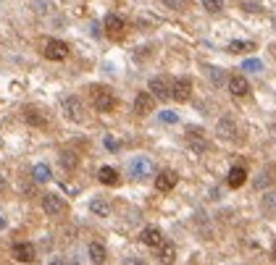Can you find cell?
<instances>
[{
    "label": "cell",
    "instance_id": "cell-1",
    "mask_svg": "<svg viewBox=\"0 0 276 265\" xmlns=\"http://www.w3.org/2000/svg\"><path fill=\"white\" fill-rule=\"evenodd\" d=\"M63 116L68 118V121H84V102L79 100L76 95H68L66 100H63Z\"/></svg>",
    "mask_w": 276,
    "mask_h": 265
},
{
    "label": "cell",
    "instance_id": "cell-2",
    "mask_svg": "<svg viewBox=\"0 0 276 265\" xmlns=\"http://www.w3.org/2000/svg\"><path fill=\"white\" fill-rule=\"evenodd\" d=\"M42 53H45V58H48V61H66L68 58V45L63 40H48Z\"/></svg>",
    "mask_w": 276,
    "mask_h": 265
},
{
    "label": "cell",
    "instance_id": "cell-3",
    "mask_svg": "<svg viewBox=\"0 0 276 265\" xmlns=\"http://www.w3.org/2000/svg\"><path fill=\"white\" fill-rule=\"evenodd\" d=\"M11 255H14L16 262H34V257H37V249H34V244H29V241H16L14 249H11Z\"/></svg>",
    "mask_w": 276,
    "mask_h": 265
},
{
    "label": "cell",
    "instance_id": "cell-4",
    "mask_svg": "<svg viewBox=\"0 0 276 265\" xmlns=\"http://www.w3.org/2000/svg\"><path fill=\"white\" fill-rule=\"evenodd\" d=\"M147 89H150V95L158 97V100H168L171 97V82L166 76H153L150 82H147Z\"/></svg>",
    "mask_w": 276,
    "mask_h": 265
},
{
    "label": "cell",
    "instance_id": "cell-5",
    "mask_svg": "<svg viewBox=\"0 0 276 265\" xmlns=\"http://www.w3.org/2000/svg\"><path fill=\"white\" fill-rule=\"evenodd\" d=\"M216 137H218V140H224V142H234V140H237V123L229 118V116L218 118V123H216Z\"/></svg>",
    "mask_w": 276,
    "mask_h": 265
},
{
    "label": "cell",
    "instance_id": "cell-6",
    "mask_svg": "<svg viewBox=\"0 0 276 265\" xmlns=\"http://www.w3.org/2000/svg\"><path fill=\"white\" fill-rule=\"evenodd\" d=\"M42 210L48 215H61L66 210V202H63L61 194H45L42 197Z\"/></svg>",
    "mask_w": 276,
    "mask_h": 265
},
{
    "label": "cell",
    "instance_id": "cell-7",
    "mask_svg": "<svg viewBox=\"0 0 276 265\" xmlns=\"http://www.w3.org/2000/svg\"><path fill=\"white\" fill-rule=\"evenodd\" d=\"M190 95H192V82L187 76H181V79H174V84H171V97L174 100H190Z\"/></svg>",
    "mask_w": 276,
    "mask_h": 265
},
{
    "label": "cell",
    "instance_id": "cell-8",
    "mask_svg": "<svg viewBox=\"0 0 276 265\" xmlns=\"http://www.w3.org/2000/svg\"><path fill=\"white\" fill-rule=\"evenodd\" d=\"M129 174L134 179H145V176H150L153 174V163L147 158H134L132 163H129Z\"/></svg>",
    "mask_w": 276,
    "mask_h": 265
},
{
    "label": "cell",
    "instance_id": "cell-9",
    "mask_svg": "<svg viewBox=\"0 0 276 265\" xmlns=\"http://www.w3.org/2000/svg\"><path fill=\"white\" fill-rule=\"evenodd\" d=\"M95 108L100 113H111L113 108H116V97H113L108 89H98L95 92Z\"/></svg>",
    "mask_w": 276,
    "mask_h": 265
},
{
    "label": "cell",
    "instance_id": "cell-10",
    "mask_svg": "<svg viewBox=\"0 0 276 265\" xmlns=\"http://www.w3.org/2000/svg\"><path fill=\"white\" fill-rule=\"evenodd\" d=\"M134 113H137V116H147V113H153V95H150V92H137Z\"/></svg>",
    "mask_w": 276,
    "mask_h": 265
},
{
    "label": "cell",
    "instance_id": "cell-11",
    "mask_svg": "<svg viewBox=\"0 0 276 265\" xmlns=\"http://www.w3.org/2000/svg\"><path fill=\"white\" fill-rule=\"evenodd\" d=\"M226 84H229V92H232L234 97H245L247 92H250V84H247V79H245V76H239V74L229 76V79H226Z\"/></svg>",
    "mask_w": 276,
    "mask_h": 265
},
{
    "label": "cell",
    "instance_id": "cell-12",
    "mask_svg": "<svg viewBox=\"0 0 276 265\" xmlns=\"http://www.w3.org/2000/svg\"><path fill=\"white\" fill-rule=\"evenodd\" d=\"M187 142L195 153H205L208 150V140L203 137V129H187Z\"/></svg>",
    "mask_w": 276,
    "mask_h": 265
},
{
    "label": "cell",
    "instance_id": "cell-13",
    "mask_svg": "<svg viewBox=\"0 0 276 265\" xmlns=\"http://www.w3.org/2000/svg\"><path fill=\"white\" fill-rule=\"evenodd\" d=\"M176 187V174L174 171H160V174L155 176V189L158 192H168Z\"/></svg>",
    "mask_w": 276,
    "mask_h": 265
},
{
    "label": "cell",
    "instance_id": "cell-14",
    "mask_svg": "<svg viewBox=\"0 0 276 265\" xmlns=\"http://www.w3.org/2000/svg\"><path fill=\"white\" fill-rule=\"evenodd\" d=\"M155 252H158V260L163 262V265H171V262H174V257H176L174 241H160V244L155 247Z\"/></svg>",
    "mask_w": 276,
    "mask_h": 265
},
{
    "label": "cell",
    "instance_id": "cell-15",
    "mask_svg": "<svg viewBox=\"0 0 276 265\" xmlns=\"http://www.w3.org/2000/svg\"><path fill=\"white\" fill-rule=\"evenodd\" d=\"M140 239H142V244H147V247H158L160 241H163V234H160V228H155V226H147V228H142V234H140Z\"/></svg>",
    "mask_w": 276,
    "mask_h": 265
},
{
    "label": "cell",
    "instance_id": "cell-16",
    "mask_svg": "<svg viewBox=\"0 0 276 265\" xmlns=\"http://www.w3.org/2000/svg\"><path fill=\"white\" fill-rule=\"evenodd\" d=\"M226 181H229V187H232V189H239V187L247 181V171H245L242 166H232V168H229Z\"/></svg>",
    "mask_w": 276,
    "mask_h": 265
},
{
    "label": "cell",
    "instance_id": "cell-17",
    "mask_svg": "<svg viewBox=\"0 0 276 265\" xmlns=\"http://www.w3.org/2000/svg\"><path fill=\"white\" fill-rule=\"evenodd\" d=\"M87 255H89V260L95 262V265H103L108 260V249L100 244V241H89V247H87Z\"/></svg>",
    "mask_w": 276,
    "mask_h": 265
},
{
    "label": "cell",
    "instance_id": "cell-18",
    "mask_svg": "<svg viewBox=\"0 0 276 265\" xmlns=\"http://www.w3.org/2000/svg\"><path fill=\"white\" fill-rule=\"evenodd\" d=\"M103 27H106V32L108 34H113V37H119V34H124V19L119 16V14H108L106 16V24H103Z\"/></svg>",
    "mask_w": 276,
    "mask_h": 265
},
{
    "label": "cell",
    "instance_id": "cell-19",
    "mask_svg": "<svg viewBox=\"0 0 276 265\" xmlns=\"http://www.w3.org/2000/svg\"><path fill=\"white\" fill-rule=\"evenodd\" d=\"M205 76H208V82L216 89L226 84V74H224V68H218V66H205Z\"/></svg>",
    "mask_w": 276,
    "mask_h": 265
},
{
    "label": "cell",
    "instance_id": "cell-20",
    "mask_svg": "<svg viewBox=\"0 0 276 265\" xmlns=\"http://www.w3.org/2000/svg\"><path fill=\"white\" fill-rule=\"evenodd\" d=\"M89 213H92V215H98V218H108V215H111V205H108V200H103V197L89 200Z\"/></svg>",
    "mask_w": 276,
    "mask_h": 265
},
{
    "label": "cell",
    "instance_id": "cell-21",
    "mask_svg": "<svg viewBox=\"0 0 276 265\" xmlns=\"http://www.w3.org/2000/svg\"><path fill=\"white\" fill-rule=\"evenodd\" d=\"M98 179H100V184H106V187H113V184H119V171L111 168V166H103L98 171Z\"/></svg>",
    "mask_w": 276,
    "mask_h": 265
},
{
    "label": "cell",
    "instance_id": "cell-22",
    "mask_svg": "<svg viewBox=\"0 0 276 265\" xmlns=\"http://www.w3.org/2000/svg\"><path fill=\"white\" fill-rule=\"evenodd\" d=\"M32 176H34V181H37V184H48L53 179V171H50L48 163H37V166L32 168Z\"/></svg>",
    "mask_w": 276,
    "mask_h": 265
},
{
    "label": "cell",
    "instance_id": "cell-23",
    "mask_svg": "<svg viewBox=\"0 0 276 265\" xmlns=\"http://www.w3.org/2000/svg\"><path fill=\"white\" fill-rule=\"evenodd\" d=\"M229 53H250V50H255V45H252V42H247V40H232V42H229V48H226Z\"/></svg>",
    "mask_w": 276,
    "mask_h": 265
},
{
    "label": "cell",
    "instance_id": "cell-24",
    "mask_svg": "<svg viewBox=\"0 0 276 265\" xmlns=\"http://www.w3.org/2000/svg\"><path fill=\"white\" fill-rule=\"evenodd\" d=\"M76 163H79L76 153H71V150H63V153H61V166H63L66 171H74V168H76Z\"/></svg>",
    "mask_w": 276,
    "mask_h": 265
},
{
    "label": "cell",
    "instance_id": "cell-25",
    "mask_svg": "<svg viewBox=\"0 0 276 265\" xmlns=\"http://www.w3.org/2000/svg\"><path fill=\"white\" fill-rule=\"evenodd\" d=\"M24 118H27V123H32V126H45V116L40 110H34V108H27L24 110Z\"/></svg>",
    "mask_w": 276,
    "mask_h": 265
},
{
    "label": "cell",
    "instance_id": "cell-26",
    "mask_svg": "<svg viewBox=\"0 0 276 265\" xmlns=\"http://www.w3.org/2000/svg\"><path fill=\"white\" fill-rule=\"evenodd\" d=\"M242 71H252V74L263 71V61H260V58H247V61L242 63Z\"/></svg>",
    "mask_w": 276,
    "mask_h": 265
},
{
    "label": "cell",
    "instance_id": "cell-27",
    "mask_svg": "<svg viewBox=\"0 0 276 265\" xmlns=\"http://www.w3.org/2000/svg\"><path fill=\"white\" fill-rule=\"evenodd\" d=\"M260 205H263V210H266V213H276V192H268L266 197L260 200Z\"/></svg>",
    "mask_w": 276,
    "mask_h": 265
},
{
    "label": "cell",
    "instance_id": "cell-28",
    "mask_svg": "<svg viewBox=\"0 0 276 265\" xmlns=\"http://www.w3.org/2000/svg\"><path fill=\"white\" fill-rule=\"evenodd\" d=\"M158 121H160V123H176V121H179V113H174V110H160V113H158Z\"/></svg>",
    "mask_w": 276,
    "mask_h": 265
},
{
    "label": "cell",
    "instance_id": "cell-29",
    "mask_svg": "<svg viewBox=\"0 0 276 265\" xmlns=\"http://www.w3.org/2000/svg\"><path fill=\"white\" fill-rule=\"evenodd\" d=\"M203 6L211 14H218V11H224V0H203Z\"/></svg>",
    "mask_w": 276,
    "mask_h": 265
},
{
    "label": "cell",
    "instance_id": "cell-30",
    "mask_svg": "<svg viewBox=\"0 0 276 265\" xmlns=\"http://www.w3.org/2000/svg\"><path fill=\"white\" fill-rule=\"evenodd\" d=\"M273 181V176H271V171H266V174H260V179H255V189H266L268 184Z\"/></svg>",
    "mask_w": 276,
    "mask_h": 265
},
{
    "label": "cell",
    "instance_id": "cell-31",
    "mask_svg": "<svg viewBox=\"0 0 276 265\" xmlns=\"http://www.w3.org/2000/svg\"><path fill=\"white\" fill-rule=\"evenodd\" d=\"M32 8H34V14H40V16H45V14H48V3H45V0H34V3H32Z\"/></svg>",
    "mask_w": 276,
    "mask_h": 265
},
{
    "label": "cell",
    "instance_id": "cell-32",
    "mask_svg": "<svg viewBox=\"0 0 276 265\" xmlns=\"http://www.w3.org/2000/svg\"><path fill=\"white\" fill-rule=\"evenodd\" d=\"M163 6L171 8V11H181L184 6H187V0H163Z\"/></svg>",
    "mask_w": 276,
    "mask_h": 265
},
{
    "label": "cell",
    "instance_id": "cell-33",
    "mask_svg": "<svg viewBox=\"0 0 276 265\" xmlns=\"http://www.w3.org/2000/svg\"><path fill=\"white\" fill-rule=\"evenodd\" d=\"M103 145H106V150H111V153H116V150L121 147L119 140H113V137H106V142H103Z\"/></svg>",
    "mask_w": 276,
    "mask_h": 265
},
{
    "label": "cell",
    "instance_id": "cell-34",
    "mask_svg": "<svg viewBox=\"0 0 276 265\" xmlns=\"http://www.w3.org/2000/svg\"><path fill=\"white\" fill-rule=\"evenodd\" d=\"M48 265H68V262H66V257H58V255H55V257L48 260Z\"/></svg>",
    "mask_w": 276,
    "mask_h": 265
},
{
    "label": "cell",
    "instance_id": "cell-35",
    "mask_svg": "<svg viewBox=\"0 0 276 265\" xmlns=\"http://www.w3.org/2000/svg\"><path fill=\"white\" fill-rule=\"evenodd\" d=\"M245 11H250V14H260V3H247Z\"/></svg>",
    "mask_w": 276,
    "mask_h": 265
},
{
    "label": "cell",
    "instance_id": "cell-36",
    "mask_svg": "<svg viewBox=\"0 0 276 265\" xmlns=\"http://www.w3.org/2000/svg\"><path fill=\"white\" fill-rule=\"evenodd\" d=\"M121 265H145V262H142L140 257H126V260H124Z\"/></svg>",
    "mask_w": 276,
    "mask_h": 265
},
{
    "label": "cell",
    "instance_id": "cell-37",
    "mask_svg": "<svg viewBox=\"0 0 276 265\" xmlns=\"http://www.w3.org/2000/svg\"><path fill=\"white\" fill-rule=\"evenodd\" d=\"M211 200H221V189H218V187L211 189Z\"/></svg>",
    "mask_w": 276,
    "mask_h": 265
},
{
    "label": "cell",
    "instance_id": "cell-38",
    "mask_svg": "<svg viewBox=\"0 0 276 265\" xmlns=\"http://www.w3.org/2000/svg\"><path fill=\"white\" fill-rule=\"evenodd\" d=\"M0 192H6V176L0 174Z\"/></svg>",
    "mask_w": 276,
    "mask_h": 265
},
{
    "label": "cell",
    "instance_id": "cell-39",
    "mask_svg": "<svg viewBox=\"0 0 276 265\" xmlns=\"http://www.w3.org/2000/svg\"><path fill=\"white\" fill-rule=\"evenodd\" d=\"M0 228H6V218L3 215H0Z\"/></svg>",
    "mask_w": 276,
    "mask_h": 265
},
{
    "label": "cell",
    "instance_id": "cell-40",
    "mask_svg": "<svg viewBox=\"0 0 276 265\" xmlns=\"http://www.w3.org/2000/svg\"><path fill=\"white\" fill-rule=\"evenodd\" d=\"M271 252H273V257H276V241H273V249H271Z\"/></svg>",
    "mask_w": 276,
    "mask_h": 265
},
{
    "label": "cell",
    "instance_id": "cell-41",
    "mask_svg": "<svg viewBox=\"0 0 276 265\" xmlns=\"http://www.w3.org/2000/svg\"><path fill=\"white\" fill-rule=\"evenodd\" d=\"M273 27H276V16H273Z\"/></svg>",
    "mask_w": 276,
    "mask_h": 265
},
{
    "label": "cell",
    "instance_id": "cell-42",
    "mask_svg": "<svg viewBox=\"0 0 276 265\" xmlns=\"http://www.w3.org/2000/svg\"><path fill=\"white\" fill-rule=\"evenodd\" d=\"M61 3H68V0H61Z\"/></svg>",
    "mask_w": 276,
    "mask_h": 265
}]
</instances>
